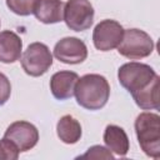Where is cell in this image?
<instances>
[{
	"label": "cell",
	"mask_w": 160,
	"mask_h": 160,
	"mask_svg": "<svg viewBox=\"0 0 160 160\" xmlns=\"http://www.w3.org/2000/svg\"><path fill=\"white\" fill-rule=\"evenodd\" d=\"M74 95L80 106L88 110H100L110 98V85L100 74H86L79 78Z\"/></svg>",
	"instance_id": "cell-1"
},
{
	"label": "cell",
	"mask_w": 160,
	"mask_h": 160,
	"mask_svg": "<svg viewBox=\"0 0 160 160\" xmlns=\"http://www.w3.org/2000/svg\"><path fill=\"white\" fill-rule=\"evenodd\" d=\"M135 134L141 150L152 159L160 158V116L144 111L135 120Z\"/></svg>",
	"instance_id": "cell-2"
},
{
	"label": "cell",
	"mask_w": 160,
	"mask_h": 160,
	"mask_svg": "<svg viewBox=\"0 0 160 160\" xmlns=\"http://www.w3.org/2000/svg\"><path fill=\"white\" fill-rule=\"evenodd\" d=\"M156 75L158 74L150 65L136 61L126 62L118 70V79L120 85L131 95L145 89Z\"/></svg>",
	"instance_id": "cell-3"
},
{
	"label": "cell",
	"mask_w": 160,
	"mask_h": 160,
	"mask_svg": "<svg viewBox=\"0 0 160 160\" xmlns=\"http://www.w3.org/2000/svg\"><path fill=\"white\" fill-rule=\"evenodd\" d=\"M154 41L151 36L140 29L124 30L122 39L118 46L120 55L130 60L148 58L154 51Z\"/></svg>",
	"instance_id": "cell-4"
},
{
	"label": "cell",
	"mask_w": 160,
	"mask_h": 160,
	"mask_svg": "<svg viewBox=\"0 0 160 160\" xmlns=\"http://www.w3.org/2000/svg\"><path fill=\"white\" fill-rule=\"evenodd\" d=\"M21 66L30 76L44 75L52 65V54L42 42H31L21 56Z\"/></svg>",
	"instance_id": "cell-5"
},
{
	"label": "cell",
	"mask_w": 160,
	"mask_h": 160,
	"mask_svg": "<svg viewBox=\"0 0 160 160\" xmlns=\"http://www.w3.org/2000/svg\"><path fill=\"white\" fill-rule=\"evenodd\" d=\"M94 8L89 0H68L64 5V20L74 31L88 30L94 22Z\"/></svg>",
	"instance_id": "cell-6"
},
{
	"label": "cell",
	"mask_w": 160,
	"mask_h": 160,
	"mask_svg": "<svg viewBox=\"0 0 160 160\" xmlns=\"http://www.w3.org/2000/svg\"><path fill=\"white\" fill-rule=\"evenodd\" d=\"M124 35V28L120 22L106 19L100 21L92 31L94 46L100 51H110L119 46Z\"/></svg>",
	"instance_id": "cell-7"
},
{
	"label": "cell",
	"mask_w": 160,
	"mask_h": 160,
	"mask_svg": "<svg viewBox=\"0 0 160 160\" xmlns=\"http://www.w3.org/2000/svg\"><path fill=\"white\" fill-rule=\"evenodd\" d=\"M4 138L10 140L20 152H25L38 144L39 131L34 124L19 120L8 126Z\"/></svg>",
	"instance_id": "cell-8"
},
{
	"label": "cell",
	"mask_w": 160,
	"mask_h": 160,
	"mask_svg": "<svg viewBox=\"0 0 160 160\" xmlns=\"http://www.w3.org/2000/svg\"><path fill=\"white\" fill-rule=\"evenodd\" d=\"M54 56L64 64H80L88 58V48L79 38H62L54 46Z\"/></svg>",
	"instance_id": "cell-9"
},
{
	"label": "cell",
	"mask_w": 160,
	"mask_h": 160,
	"mask_svg": "<svg viewBox=\"0 0 160 160\" xmlns=\"http://www.w3.org/2000/svg\"><path fill=\"white\" fill-rule=\"evenodd\" d=\"M79 75L74 71L62 70L55 72L50 79V90L55 99L66 100L74 95Z\"/></svg>",
	"instance_id": "cell-10"
},
{
	"label": "cell",
	"mask_w": 160,
	"mask_h": 160,
	"mask_svg": "<svg viewBox=\"0 0 160 160\" xmlns=\"http://www.w3.org/2000/svg\"><path fill=\"white\" fill-rule=\"evenodd\" d=\"M22 41L20 36L11 31L5 30L0 32V62L12 64L21 56Z\"/></svg>",
	"instance_id": "cell-11"
},
{
	"label": "cell",
	"mask_w": 160,
	"mask_h": 160,
	"mask_svg": "<svg viewBox=\"0 0 160 160\" xmlns=\"http://www.w3.org/2000/svg\"><path fill=\"white\" fill-rule=\"evenodd\" d=\"M64 5L61 0H36L32 14L44 24H56L64 20Z\"/></svg>",
	"instance_id": "cell-12"
},
{
	"label": "cell",
	"mask_w": 160,
	"mask_h": 160,
	"mask_svg": "<svg viewBox=\"0 0 160 160\" xmlns=\"http://www.w3.org/2000/svg\"><path fill=\"white\" fill-rule=\"evenodd\" d=\"M104 142L106 148L119 156H125L129 151L130 144L125 130L118 125H108L104 131Z\"/></svg>",
	"instance_id": "cell-13"
},
{
	"label": "cell",
	"mask_w": 160,
	"mask_h": 160,
	"mask_svg": "<svg viewBox=\"0 0 160 160\" xmlns=\"http://www.w3.org/2000/svg\"><path fill=\"white\" fill-rule=\"evenodd\" d=\"M56 134L64 144H75L80 140L82 130L80 122L71 115H64L56 124Z\"/></svg>",
	"instance_id": "cell-14"
},
{
	"label": "cell",
	"mask_w": 160,
	"mask_h": 160,
	"mask_svg": "<svg viewBox=\"0 0 160 160\" xmlns=\"http://www.w3.org/2000/svg\"><path fill=\"white\" fill-rule=\"evenodd\" d=\"M159 82L160 78L156 75L154 80L141 91L132 95L136 105L142 110H158L159 109Z\"/></svg>",
	"instance_id": "cell-15"
},
{
	"label": "cell",
	"mask_w": 160,
	"mask_h": 160,
	"mask_svg": "<svg viewBox=\"0 0 160 160\" xmlns=\"http://www.w3.org/2000/svg\"><path fill=\"white\" fill-rule=\"evenodd\" d=\"M36 0H6L8 8L16 15L28 16L34 12Z\"/></svg>",
	"instance_id": "cell-16"
},
{
	"label": "cell",
	"mask_w": 160,
	"mask_h": 160,
	"mask_svg": "<svg viewBox=\"0 0 160 160\" xmlns=\"http://www.w3.org/2000/svg\"><path fill=\"white\" fill-rule=\"evenodd\" d=\"M19 154L20 151L10 140L5 138L0 140V160H16Z\"/></svg>",
	"instance_id": "cell-17"
},
{
	"label": "cell",
	"mask_w": 160,
	"mask_h": 160,
	"mask_svg": "<svg viewBox=\"0 0 160 160\" xmlns=\"http://www.w3.org/2000/svg\"><path fill=\"white\" fill-rule=\"evenodd\" d=\"M79 159H114V155L111 154V151L101 145H94L91 148L88 149V151L79 156Z\"/></svg>",
	"instance_id": "cell-18"
},
{
	"label": "cell",
	"mask_w": 160,
	"mask_h": 160,
	"mask_svg": "<svg viewBox=\"0 0 160 160\" xmlns=\"http://www.w3.org/2000/svg\"><path fill=\"white\" fill-rule=\"evenodd\" d=\"M11 95V84L8 79V76L2 72H0V106L4 105Z\"/></svg>",
	"instance_id": "cell-19"
}]
</instances>
